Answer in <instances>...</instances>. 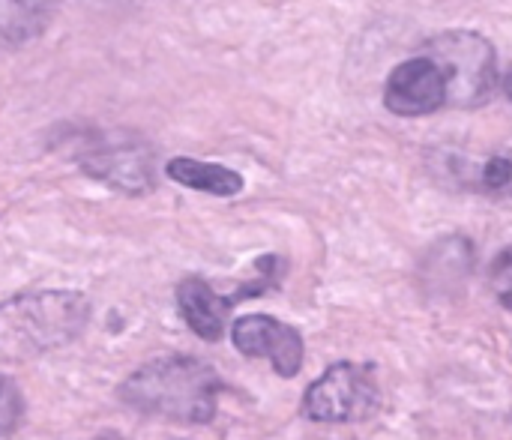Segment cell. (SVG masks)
Segmentation results:
<instances>
[{"label":"cell","instance_id":"5","mask_svg":"<svg viewBox=\"0 0 512 440\" xmlns=\"http://www.w3.org/2000/svg\"><path fill=\"white\" fill-rule=\"evenodd\" d=\"M234 348L246 357H267L282 378H294L303 366V339L294 327L270 315H246L231 327Z\"/></svg>","mask_w":512,"mask_h":440},{"label":"cell","instance_id":"4","mask_svg":"<svg viewBox=\"0 0 512 440\" xmlns=\"http://www.w3.org/2000/svg\"><path fill=\"white\" fill-rule=\"evenodd\" d=\"M381 393L369 369L354 363L330 366L303 396V414L315 423H357L378 411Z\"/></svg>","mask_w":512,"mask_h":440},{"label":"cell","instance_id":"6","mask_svg":"<svg viewBox=\"0 0 512 440\" xmlns=\"http://www.w3.org/2000/svg\"><path fill=\"white\" fill-rule=\"evenodd\" d=\"M384 105L399 117H426L447 105V81L429 57L405 60L393 69L384 90Z\"/></svg>","mask_w":512,"mask_h":440},{"label":"cell","instance_id":"2","mask_svg":"<svg viewBox=\"0 0 512 440\" xmlns=\"http://www.w3.org/2000/svg\"><path fill=\"white\" fill-rule=\"evenodd\" d=\"M90 318V303L75 291L24 294L0 306V357L27 360L72 342Z\"/></svg>","mask_w":512,"mask_h":440},{"label":"cell","instance_id":"10","mask_svg":"<svg viewBox=\"0 0 512 440\" xmlns=\"http://www.w3.org/2000/svg\"><path fill=\"white\" fill-rule=\"evenodd\" d=\"M45 6L33 3H0V48H12L30 39L45 24Z\"/></svg>","mask_w":512,"mask_h":440},{"label":"cell","instance_id":"3","mask_svg":"<svg viewBox=\"0 0 512 440\" xmlns=\"http://www.w3.org/2000/svg\"><path fill=\"white\" fill-rule=\"evenodd\" d=\"M447 81V105L477 108L498 84L495 48L486 36L471 30H450L426 42V54Z\"/></svg>","mask_w":512,"mask_h":440},{"label":"cell","instance_id":"9","mask_svg":"<svg viewBox=\"0 0 512 440\" xmlns=\"http://www.w3.org/2000/svg\"><path fill=\"white\" fill-rule=\"evenodd\" d=\"M168 177L177 180L180 186H189L195 192H207V195H219V198H231L243 189V177L225 165L216 162H201V159H171L165 165Z\"/></svg>","mask_w":512,"mask_h":440},{"label":"cell","instance_id":"7","mask_svg":"<svg viewBox=\"0 0 512 440\" xmlns=\"http://www.w3.org/2000/svg\"><path fill=\"white\" fill-rule=\"evenodd\" d=\"M177 303H180V315L192 327V333H198L204 342L222 339L225 321H228V306L231 303L225 297H219L207 282H201V279L180 282Z\"/></svg>","mask_w":512,"mask_h":440},{"label":"cell","instance_id":"12","mask_svg":"<svg viewBox=\"0 0 512 440\" xmlns=\"http://www.w3.org/2000/svg\"><path fill=\"white\" fill-rule=\"evenodd\" d=\"M492 288H495L498 300L512 291V249H504L495 258V264H492Z\"/></svg>","mask_w":512,"mask_h":440},{"label":"cell","instance_id":"1","mask_svg":"<svg viewBox=\"0 0 512 440\" xmlns=\"http://www.w3.org/2000/svg\"><path fill=\"white\" fill-rule=\"evenodd\" d=\"M219 375L192 357H162L120 384V399L150 417L177 423H210L216 414Z\"/></svg>","mask_w":512,"mask_h":440},{"label":"cell","instance_id":"8","mask_svg":"<svg viewBox=\"0 0 512 440\" xmlns=\"http://www.w3.org/2000/svg\"><path fill=\"white\" fill-rule=\"evenodd\" d=\"M87 174H93L96 180L120 189V192H147L153 186V165H150V156L138 147H129V150H108V153H99L93 159H87L84 165Z\"/></svg>","mask_w":512,"mask_h":440},{"label":"cell","instance_id":"11","mask_svg":"<svg viewBox=\"0 0 512 440\" xmlns=\"http://www.w3.org/2000/svg\"><path fill=\"white\" fill-rule=\"evenodd\" d=\"M21 414H24V399H21L18 387L0 375V438L18 426Z\"/></svg>","mask_w":512,"mask_h":440},{"label":"cell","instance_id":"14","mask_svg":"<svg viewBox=\"0 0 512 440\" xmlns=\"http://www.w3.org/2000/svg\"><path fill=\"white\" fill-rule=\"evenodd\" d=\"M504 93L510 96V102H512V72H507V78H504Z\"/></svg>","mask_w":512,"mask_h":440},{"label":"cell","instance_id":"15","mask_svg":"<svg viewBox=\"0 0 512 440\" xmlns=\"http://www.w3.org/2000/svg\"><path fill=\"white\" fill-rule=\"evenodd\" d=\"M501 303H504V309H510L512 312V291L507 294V297H501Z\"/></svg>","mask_w":512,"mask_h":440},{"label":"cell","instance_id":"13","mask_svg":"<svg viewBox=\"0 0 512 440\" xmlns=\"http://www.w3.org/2000/svg\"><path fill=\"white\" fill-rule=\"evenodd\" d=\"M486 186L489 189H507L512 180V162L510 159H492L486 165V174H483Z\"/></svg>","mask_w":512,"mask_h":440}]
</instances>
